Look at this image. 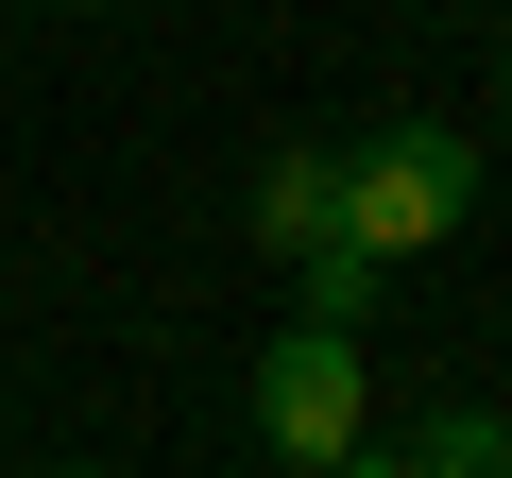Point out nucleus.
<instances>
[{"label": "nucleus", "instance_id": "nucleus-9", "mask_svg": "<svg viewBox=\"0 0 512 478\" xmlns=\"http://www.w3.org/2000/svg\"><path fill=\"white\" fill-rule=\"evenodd\" d=\"M69 18H103V0H69Z\"/></svg>", "mask_w": 512, "mask_h": 478}, {"label": "nucleus", "instance_id": "nucleus-7", "mask_svg": "<svg viewBox=\"0 0 512 478\" xmlns=\"http://www.w3.org/2000/svg\"><path fill=\"white\" fill-rule=\"evenodd\" d=\"M495 103H512V35H495Z\"/></svg>", "mask_w": 512, "mask_h": 478}, {"label": "nucleus", "instance_id": "nucleus-4", "mask_svg": "<svg viewBox=\"0 0 512 478\" xmlns=\"http://www.w3.org/2000/svg\"><path fill=\"white\" fill-rule=\"evenodd\" d=\"M410 461H427V478H512V410H478V393H444V410L410 427Z\"/></svg>", "mask_w": 512, "mask_h": 478}, {"label": "nucleus", "instance_id": "nucleus-6", "mask_svg": "<svg viewBox=\"0 0 512 478\" xmlns=\"http://www.w3.org/2000/svg\"><path fill=\"white\" fill-rule=\"evenodd\" d=\"M325 478H427V461H410V444H376V427H359V444H342V461H325Z\"/></svg>", "mask_w": 512, "mask_h": 478}, {"label": "nucleus", "instance_id": "nucleus-5", "mask_svg": "<svg viewBox=\"0 0 512 478\" xmlns=\"http://www.w3.org/2000/svg\"><path fill=\"white\" fill-rule=\"evenodd\" d=\"M376 274H393V257H359V239H325V257H291L308 325H376Z\"/></svg>", "mask_w": 512, "mask_h": 478}, {"label": "nucleus", "instance_id": "nucleus-2", "mask_svg": "<svg viewBox=\"0 0 512 478\" xmlns=\"http://www.w3.org/2000/svg\"><path fill=\"white\" fill-rule=\"evenodd\" d=\"M376 427V376H359V325H274V359H256V444H274L291 478H325L342 444Z\"/></svg>", "mask_w": 512, "mask_h": 478}, {"label": "nucleus", "instance_id": "nucleus-8", "mask_svg": "<svg viewBox=\"0 0 512 478\" xmlns=\"http://www.w3.org/2000/svg\"><path fill=\"white\" fill-rule=\"evenodd\" d=\"M52 478H120V461H52Z\"/></svg>", "mask_w": 512, "mask_h": 478}, {"label": "nucleus", "instance_id": "nucleus-1", "mask_svg": "<svg viewBox=\"0 0 512 478\" xmlns=\"http://www.w3.org/2000/svg\"><path fill=\"white\" fill-rule=\"evenodd\" d=\"M461 222H478V137H461V120H376V137H342V239H359V257H444Z\"/></svg>", "mask_w": 512, "mask_h": 478}, {"label": "nucleus", "instance_id": "nucleus-3", "mask_svg": "<svg viewBox=\"0 0 512 478\" xmlns=\"http://www.w3.org/2000/svg\"><path fill=\"white\" fill-rule=\"evenodd\" d=\"M256 239L274 257H325L342 239V154H256Z\"/></svg>", "mask_w": 512, "mask_h": 478}]
</instances>
